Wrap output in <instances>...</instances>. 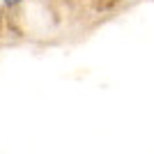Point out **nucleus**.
Listing matches in <instances>:
<instances>
[{
  "label": "nucleus",
  "mask_w": 154,
  "mask_h": 154,
  "mask_svg": "<svg viewBox=\"0 0 154 154\" xmlns=\"http://www.w3.org/2000/svg\"><path fill=\"white\" fill-rule=\"evenodd\" d=\"M0 2H2V0H0Z\"/></svg>",
  "instance_id": "nucleus-2"
},
{
  "label": "nucleus",
  "mask_w": 154,
  "mask_h": 154,
  "mask_svg": "<svg viewBox=\"0 0 154 154\" xmlns=\"http://www.w3.org/2000/svg\"><path fill=\"white\" fill-rule=\"evenodd\" d=\"M23 0H2V5L5 7H9V9H14V7H19Z\"/></svg>",
  "instance_id": "nucleus-1"
}]
</instances>
